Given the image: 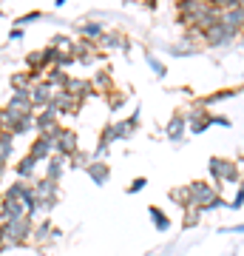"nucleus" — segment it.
Masks as SVG:
<instances>
[{
	"instance_id": "14",
	"label": "nucleus",
	"mask_w": 244,
	"mask_h": 256,
	"mask_svg": "<svg viewBox=\"0 0 244 256\" xmlns=\"http://www.w3.org/2000/svg\"><path fill=\"white\" fill-rule=\"evenodd\" d=\"M74 57H77V63H82V66H94L100 60V48H97V43H91V40H80V43L74 46Z\"/></svg>"
},
{
	"instance_id": "23",
	"label": "nucleus",
	"mask_w": 244,
	"mask_h": 256,
	"mask_svg": "<svg viewBox=\"0 0 244 256\" xmlns=\"http://www.w3.org/2000/svg\"><path fill=\"white\" fill-rule=\"evenodd\" d=\"M34 171H37V160H34V156H28V154L14 165V174H17V180H23V182L34 180Z\"/></svg>"
},
{
	"instance_id": "44",
	"label": "nucleus",
	"mask_w": 244,
	"mask_h": 256,
	"mask_svg": "<svg viewBox=\"0 0 244 256\" xmlns=\"http://www.w3.org/2000/svg\"><path fill=\"white\" fill-rule=\"evenodd\" d=\"M23 37V28H11L9 32V40H20Z\"/></svg>"
},
{
	"instance_id": "40",
	"label": "nucleus",
	"mask_w": 244,
	"mask_h": 256,
	"mask_svg": "<svg viewBox=\"0 0 244 256\" xmlns=\"http://www.w3.org/2000/svg\"><path fill=\"white\" fill-rule=\"evenodd\" d=\"M213 126L230 128V126H233V122H230V117H225V114H213Z\"/></svg>"
},
{
	"instance_id": "31",
	"label": "nucleus",
	"mask_w": 244,
	"mask_h": 256,
	"mask_svg": "<svg viewBox=\"0 0 244 256\" xmlns=\"http://www.w3.org/2000/svg\"><path fill=\"white\" fill-rule=\"evenodd\" d=\"M145 63H148L151 68H154V74L159 77V80H162L165 74H168V66H165L162 60H159V57L154 54V52H145Z\"/></svg>"
},
{
	"instance_id": "1",
	"label": "nucleus",
	"mask_w": 244,
	"mask_h": 256,
	"mask_svg": "<svg viewBox=\"0 0 244 256\" xmlns=\"http://www.w3.org/2000/svg\"><path fill=\"white\" fill-rule=\"evenodd\" d=\"M3 248L0 250H9V248H23L26 242H31V234H34V220L31 216H23V220L14 222H3Z\"/></svg>"
},
{
	"instance_id": "12",
	"label": "nucleus",
	"mask_w": 244,
	"mask_h": 256,
	"mask_svg": "<svg viewBox=\"0 0 244 256\" xmlns=\"http://www.w3.org/2000/svg\"><path fill=\"white\" fill-rule=\"evenodd\" d=\"M3 108L9 114H34V106H31V97L28 92H17V94H9V100Z\"/></svg>"
},
{
	"instance_id": "15",
	"label": "nucleus",
	"mask_w": 244,
	"mask_h": 256,
	"mask_svg": "<svg viewBox=\"0 0 244 256\" xmlns=\"http://www.w3.org/2000/svg\"><path fill=\"white\" fill-rule=\"evenodd\" d=\"M51 108H54L60 117H65V114H77V111H80V100H74L68 92H54Z\"/></svg>"
},
{
	"instance_id": "37",
	"label": "nucleus",
	"mask_w": 244,
	"mask_h": 256,
	"mask_svg": "<svg viewBox=\"0 0 244 256\" xmlns=\"http://www.w3.org/2000/svg\"><path fill=\"white\" fill-rule=\"evenodd\" d=\"M74 63H77V57H74V54H63V52H60V57H57V63H54V66L65 72V68H71Z\"/></svg>"
},
{
	"instance_id": "3",
	"label": "nucleus",
	"mask_w": 244,
	"mask_h": 256,
	"mask_svg": "<svg viewBox=\"0 0 244 256\" xmlns=\"http://www.w3.org/2000/svg\"><path fill=\"white\" fill-rule=\"evenodd\" d=\"M3 196H11V200L23 202V208H26V214L31 216V220L40 214V208H37V196H34V185H31V182L17 180V182H11L9 188H6V194H3Z\"/></svg>"
},
{
	"instance_id": "34",
	"label": "nucleus",
	"mask_w": 244,
	"mask_h": 256,
	"mask_svg": "<svg viewBox=\"0 0 244 256\" xmlns=\"http://www.w3.org/2000/svg\"><path fill=\"white\" fill-rule=\"evenodd\" d=\"M227 208H230V210H242L244 208V180L239 182V191H236L233 200L227 202Z\"/></svg>"
},
{
	"instance_id": "25",
	"label": "nucleus",
	"mask_w": 244,
	"mask_h": 256,
	"mask_svg": "<svg viewBox=\"0 0 244 256\" xmlns=\"http://www.w3.org/2000/svg\"><path fill=\"white\" fill-rule=\"evenodd\" d=\"M148 216H151V222H154V228L159 230V234H168V230H171V220H168V214H165L162 208L151 205V208H148Z\"/></svg>"
},
{
	"instance_id": "36",
	"label": "nucleus",
	"mask_w": 244,
	"mask_h": 256,
	"mask_svg": "<svg viewBox=\"0 0 244 256\" xmlns=\"http://www.w3.org/2000/svg\"><path fill=\"white\" fill-rule=\"evenodd\" d=\"M125 102H128V97H125V94H119V92H111V94H108V106H111V111L122 108Z\"/></svg>"
},
{
	"instance_id": "18",
	"label": "nucleus",
	"mask_w": 244,
	"mask_h": 256,
	"mask_svg": "<svg viewBox=\"0 0 244 256\" xmlns=\"http://www.w3.org/2000/svg\"><path fill=\"white\" fill-rule=\"evenodd\" d=\"M60 236V230H57V225L51 220L40 222V225H34V234H31V242H37V245H48V242H54V239Z\"/></svg>"
},
{
	"instance_id": "39",
	"label": "nucleus",
	"mask_w": 244,
	"mask_h": 256,
	"mask_svg": "<svg viewBox=\"0 0 244 256\" xmlns=\"http://www.w3.org/2000/svg\"><path fill=\"white\" fill-rule=\"evenodd\" d=\"M145 185H148V180H145V176H136L134 182L128 185V194H139V191L145 188Z\"/></svg>"
},
{
	"instance_id": "13",
	"label": "nucleus",
	"mask_w": 244,
	"mask_h": 256,
	"mask_svg": "<svg viewBox=\"0 0 244 256\" xmlns=\"http://www.w3.org/2000/svg\"><path fill=\"white\" fill-rule=\"evenodd\" d=\"M45 74H34V72H17V74H11L9 77V86H11V94H17V92H31V86L34 82H40Z\"/></svg>"
},
{
	"instance_id": "5",
	"label": "nucleus",
	"mask_w": 244,
	"mask_h": 256,
	"mask_svg": "<svg viewBox=\"0 0 244 256\" xmlns=\"http://www.w3.org/2000/svg\"><path fill=\"white\" fill-rule=\"evenodd\" d=\"M185 120H188V131L193 134V137H199V134H205L210 126H213V114H210L208 108H202L199 102L193 106V108L185 114Z\"/></svg>"
},
{
	"instance_id": "2",
	"label": "nucleus",
	"mask_w": 244,
	"mask_h": 256,
	"mask_svg": "<svg viewBox=\"0 0 244 256\" xmlns=\"http://www.w3.org/2000/svg\"><path fill=\"white\" fill-rule=\"evenodd\" d=\"M208 174L213 176V182H216V185H225V182L239 185V182H242V171H239V162H236V160H225V156H210Z\"/></svg>"
},
{
	"instance_id": "29",
	"label": "nucleus",
	"mask_w": 244,
	"mask_h": 256,
	"mask_svg": "<svg viewBox=\"0 0 244 256\" xmlns=\"http://www.w3.org/2000/svg\"><path fill=\"white\" fill-rule=\"evenodd\" d=\"M199 220H202V210L193 208V205H188V208H185V216H182V228H185V230L196 228V225H199Z\"/></svg>"
},
{
	"instance_id": "41",
	"label": "nucleus",
	"mask_w": 244,
	"mask_h": 256,
	"mask_svg": "<svg viewBox=\"0 0 244 256\" xmlns=\"http://www.w3.org/2000/svg\"><path fill=\"white\" fill-rule=\"evenodd\" d=\"M139 117H142V114H139V108H136L134 114H131V117L125 120V122H128V128H131V131H136V126H139Z\"/></svg>"
},
{
	"instance_id": "24",
	"label": "nucleus",
	"mask_w": 244,
	"mask_h": 256,
	"mask_svg": "<svg viewBox=\"0 0 244 256\" xmlns=\"http://www.w3.org/2000/svg\"><path fill=\"white\" fill-rule=\"evenodd\" d=\"M65 165H68V160H63V156H51L48 162H45V180H51V182H60V176H63Z\"/></svg>"
},
{
	"instance_id": "19",
	"label": "nucleus",
	"mask_w": 244,
	"mask_h": 256,
	"mask_svg": "<svg viewBox=\"0 0 244 256\" xmlns=\"http://www.w3.org/2000/svg\"><path fill=\"white\" fill-rule=\"evenodd\" d=\"M85 174L91 176V182H94V185H108L111 168H108V162H105V160H94V162L85 168Z\"/></svg>"
},
{
	"instance_id": "17",
	"label": "nucleus",
	"mask_w": 244,
	"mask_h": 256,
	"mask_svg": "<svg viewBox=\"0 0 244 256\" xmlns=\"http://www.w3.org/2000/svg\"><path fill=\"white\" fill-rule=\"evenodd\" d=\"M185 134H188V120H185V114H173L168 120V126H165V137L171 140V142H182Z\"/></svg>"
},
{
	"instance_id": "32",
	"label": "nucleus",
	"mask_w": 244,
	"mask_h": 256,
	"mask_svg": "<svg viewBox=\"0 0 244 256\" xmlns=\"http://www.w3.org/2000/svg\"><path fill=\"white\" fill-rule=\"evenodd\" d=\"M168 54H173V57H188V54H199V48L193 46V43H185V40H182V43H176V46H171L168 48Z\"/></svg>"
},
{
	"instance_id": "26",
	"label": "nucleus",
	"mask_w": 244,
	"mask_h": 256,
	"mask_svg": "<svg viewBox=\"0 0 244 256\" xmlns=\"http://www.w3.org/2000/svg\"><path fill=\"white\" fill-rule=\"evenodd\" d=\"M97 46H100V48H108V52H111V48H125L128 40L122 37V32H105Z\"/></svg>"
},
{
	"instance_id": "43",
	"label": "nucleus",
	"mask_w": 244,
	"mask_h": 256,
	"mask_svg": "<svg viewBox=\"0 0 244 256\" xmlns=\"http://www.w3.org/2000/svg\"><path fill=\"white\" fill-rule=\"evenodd\" d=\"M6 168H9V160H6V156H0V180H3V174H6Z\"/></svg>"
},
{
	"instance_id": "9",
	"label": "nucleus",
	"mask_w": 244,
	"mask_h": 256,
	"mask_svg": "<svg viewBox=\"0 0 244 256\" xmlns=\"http://www.w3.org/2000/svg\"><path fill=\"white\" fill-rule=\"evenodd\" d=\"M28 97H31V106H34V114H37V111H43V108L51 106V100H54V88H51L45 80H40V82L31 86Z\"/></svg>"
},
{
	"instance_id": "38",
	"label": "nucleus",
	"mask_w": 244,
	"mask_h": 256,
	"mask_svg": "<svg viewBox=\"0 0 244 256\" xmlns=\"http://www.w3.org/2000/svg\"><path fill=\"white\" fill-rule=\"evenodd\" d=\"M219 208H227V202L222 200V194H219V196H213V200H210L208 205L202 208V214H205V210H219Z\"/></svg>"
},
{
	"instance_id": "35",
	"label": "nucleus",
	"mask_w": 244,
	"mask_h": 256,
	"mask_svg": "<svg viewBox=\"0 0 244 256\" xmlns=\"http://www.w3.org/2000/svg\"><path fill=\"white\" fill-rule=\"evenodd\" d=\"M40 18H43V12H26L23 18L14 20V28H23V26H28V23H37Z\"/></svg>"
},
{
	"instance_id": "33",
	"label": "nucleus",
	"mask_w": 244,
	"mask_h": 256,
	"mask_svg": "<svg viewBox=\"0 0 244 256\" xmlns=\"http://www.w3.org/2000/svg\"><path fill=\"white\" fill-rule=\"evenodd\" d=\"M11 134L9 131H3V134H0V156H6V160H9V154H11V148H14V142H11Z\"/></svg>"
},
{
	"instance_id": "46",
	"label": "nucleus",
	"mask_w": 244,
	"mask_h": 256,
	"mask_svg": "<svg viewBox=\"0 0 244 256\" xmlns=\"http://www.w3.org/2000/svg\"><path fill=\"white\" fill-rule=\"evenodd\" d=\"M0 248H3V228H0Z\"/></svg>"
},
{
	"instance_id": "10",
	"label": "nucleus",
	"mask_w": 244,
	"mask_h": 256,
	"mask_svg": "<svg viewBox=\"0 0 244 256\" xmlns=\"http://www.w3.org/2000/svg\"><path fill=\"white\" fill-rule=\"evenodd\" d=\"M23 216H28L26 208H23V202L11 200V196H3V200H0V225H3V222L23 220Z\"/></svg>"
},
{
	"instance_id": "27",
	"label": "nucleus",
	"mask_w": 244,
	"mask_h": 256,
	"mask_svg": "<svg viewBox=\"0 0 244 256\" xmlns=\"http://www.w3.org/2000/svg\"><path fill=\"white\" fill-rule=\"evenodd\" d=\"M94 162V154H88V151H77V154H71L68 156V168H74V171H77V168H80V171H85V168H88V165Z\"/></svg>"
},
{
	"instance_id": "6",
	"label": "nucleus",
	"mask_w": 244,
	"mask_h": 256,
	"mask_svg": "<svg viewBox=\"0 0 244 256\" xmlns=\"http://www.w3.org/2000/svg\"><path fill=\"white\" fill-rule=\"evenodd\" d=\"M236 37H239V34H236L233 28H227L225 23L219 20V23H213V26H210L208 32L202 34V40H205V46H208V48H219V46H227V43H233Z\"/></svg>"
},
{
	"instance_id": "20",
	"label": "nucleus",
	"mask_w": 244,
	"mask_h": 256,
	"mask_svg": "<svg viewBox=\"0 0 244 256\" xmlns=\"http://www.w3.org/2000/svg\"><path fill=\"white\" fill-rule=\"evenodd\" d=\"M77 34L82 37V40H91V43H100L102 34H105V26H102L100 20H88V23H82V26H77Z\"/></svg>"
},
{
	"instance_id": "30",
	"label": "nucleus",
	"mask_w": 244,
	"mask_h": 256,
	"mask_svg": "<svg viewBox=\"0 0 244 256\" xmlns=\"http://www.w3.org/2000/svg\"><path fill=\"white\" fill-rule=\"evenodd\" d=\"M168 200L176 202L179 208H188V205H190V191H188V185H182V188H173V191L168 194Z\"/></svg>"
},
{
	"instance_id": "28",
	"label": "nucleus",
	"mask_w": 244,
	"mask_h": 256,
	"mask_svg": "<svg viewBox=\"0 0 244 256\" xmlns=\"http://www.w3.org/2000/svg\"><path fill=\"white\" fill-rule=\"evenodd\" d=\"M48 46H54L57 52H63V54H74V46H77V43H74V40H71L68 34H54Z\"/></svg>"
},
{
	"instance_id": "21",
	"label": "nucleus",
	"mask_w": 244,
	"mask_h": 256,
	"mask_svg": "<svg viewBox=\"0 0 244 256\" xmlns=\"http://www.w3.org/2000/svg\"><path fill=\"white\" fill-rule=\"evenodd\" d=\"M54 92H65V86H68V80H71V74L68 72H63V68H57V66H51L48 72H45V77H43Z\"/></svg>"
},
{
	"instance_id": "7",
	"label": "nucleus",
	"mask_w": 244,
	"mask_h": 256,
	"mask_svg": "<svg viewBox=\"0 0 244 256\" xmlns=\"http://www.w3.org/2000/svg\"><path fill=\"white\" fill-rule=\"evenodd\" d=\"M188 191H190V205H193V208H205V205H208L210 200H213V196H219V188L216 185H210V182H202V180H196V182H190L188 185Z\"/></svg>"
},
{
	"instance_id": "11",
	"label": "nucleus",
	"mask_w": 244,
	"mask_h": 256,
	"mask_svg": "<svg viewBox=\"0 0 244 256\" xmlns=\"http://www.w3.org/2000/svg\"><path fill=\"white\" fill-rule=\"evenodd\" d=\"M57 120H60V114H57L51 106L43 108V111H37V114H34V131H37V134H51L54 128H60Z\"/></svg>"
},
{
	"instance_id": "4",
	"label": "nucleus",
	"mask_w": 244,
	"mask_h": 256,
	"mask_svg": "<svg viewBox=\"0 0 244 256\" xmlns=\"http://www.w3.org/2000/svg\"><path fill=\"white\" fill-rule=\"evenodd\" d=\"M48 137L54 140V154L63 156V160H68L71 154H77L80 151V137H77V131L74 128H54Z\"/></svg>"
},
{
	"instance_id": "22",
	"label": "nucleus",
	"mask_w": 244,
	"mask_h": 256,
	"mask_svg": "<svg viewBox=\"0 0 244 256\" xmlns=\"http://www.w3.org/2000/svg\"><path fill=\"white\" fill-rule=\"evenodd\" d=\"M34 196L37 202H48V200H57V182H51V180H34Z\"/></svg>"
},
{
	"instance_id": "45",
	"label": "nucleus",
	"mask_w": 244,
	"mask_h": 256,
	"mask_svg": "<svg viewBox=\"0 0 244 256\" xmlns=\"http://www.w3.org/2000/svg\"><path fill=\"white\" fill-rule=\"evenodd\" d=\"M3 131H6V111L0 108V134H3Z\"/></svg>"
},
{
	"instance_id": "8",
	"label": "nucleus",
	"mask_w": 244,
	"mask_h": 256,
	"mask_svg": "<svg viewBox=\"0 0 244 256\" xmlns=\"http://www.w3.org/2000/svg\"><path fill=\"white\" fill-rule=\"evenodd\" d=\"M28 156H34L37 162H48L54 156V140L48 134H37L31 140V146H28Z\"/></svg>"
},
{
	"instance_id": "42",
	"label": "nucleus",
	"mask_w": 244,
	"mask_h": 256,
	"mask_svg": "<svg viewBox=\"0 0 244 256\" xmlns=\"http://www.w3.org/2000/svg\"><path fill=\"white\" fill-rule=\"evenodd\" d=\"M222 234H244V222H239V225H230V228H222Z\"/></svg>"
},
{
	"instance_id": "16",
	"label": "nucleus",
	"mask_w": 244,
	"mask_h": 256,
	"mask_svg": "<svg viewBox=\"0 0 244 256\" xmlns=\"http://www.w3.org/2000/svg\"><path fill=\"white\" fill-rule=\"evenodd\" d=\"M65 92L71 94L74 100H85V97H94L97 94V88H94V82L91 80H82V77H71L68 80V86H65Z\"/></svg>"
}]
</instances>
